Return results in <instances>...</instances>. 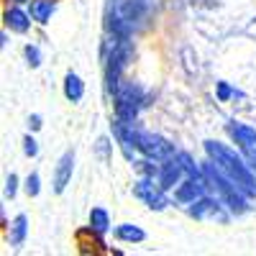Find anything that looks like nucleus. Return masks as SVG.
I'll use <instances>...</instances> for the list:
<instances>
[{"mask_svg":"<svg viewBox=\"0 0 256 256\" xmlns=\"http://www.w3.org/2000/svg\"><path fill=\"white\" fill-rule=\"evenodd\" d=\"M113 98H116V118L123 120V123H134L136 116L141 113V108L148 105L146 102V92L138 88V84H134V82L120 84Z\"/></svg>","mask_w":256,"mask_h":256,"instance_id":"nucleus-3","label":"nucleus"},{"mask_svg":"<svg viewBox=\"0 0 256 256\" xmlns=\"http://www.w3.org/2000/svg\"><path fill=\"white\" fill-rule=\"evenodd\" d=\"M24 190H26L28 198H36V195H38V192H41V177H38V172H31V174L26 177Z\"/></svg>","mask_w":256,"mask_h":256,"instance_id":"nucleus-16","label":"nucleus"},{"mask_svg":"<svg viewBox=\"0 0 256 256\" xmlns=\"http://www.w3.org/2000/svg\"><path fill=\"white\" fill-rule=\"evenodd\" d=\"M10 3H16V6H24V3H31V0H10Z\"/></svg>","mask_w":256,"mask_h":256,"instance_id":"nucleus-23","label":"nucleus"},{"mask_svg":"<svg viewBox=\"0 0 256 256\" xmlns=\"http://www.w3.org/2000/svg\"><path fill=\"white\" fill-rule=\"evenodd\" d=\"M202 174H205V180H208V187L223 200V205L233 212V216H244V212H248V200H251V198H248L246 192H244L236 182H233L210 156L202 162Z\"/></svg>","mask_w":256,"mask_h":256,"instance_id":"nucleus-2","label":"nucleus"},{"mask_svg":"<svg viewBox=\"0 0 256 256\" xmlns=\"http://www.w3.org/2000/svg\"><path fill=\"white\" fill-rule=\"evenodd\" d=\"M64 98H67L70 102H80L84 98V82L80 80V74L70 72L67 77H64Z\"/></svg>","mask_w":256,"mask_h":256,"instance_id":"nucleus-14","label":"nucleus"},{"mask_svg":"<svg viewBox=\"0 0 256 256\" xmlns=\"http://www.w3.org/2000/svg\"><path fill=\"white\" fill-rule=\"evenodd\" d=\"M216 98H218V102H228L230 98H236V90H233L228 82H218L216 84Z\"/></svg>","mask_w":256,"mask_h":256,"instance_id":"nucleus-17","label":"nucleus"},{"mask_svg":"<svg viewBox=\"0 0 256 256\" xmlns=\"http://www.w3.org/2000/svg\"><path fill=\"white\" fill-rule=\"evenodd\" d=\"M205 154L216 162L248 198H256V172L251 169L246 154L236 152L233 146H228L223 141H205Z\"/></svg>","mask_w":256,"mask_h":256,"instance_id":"nucleus-1","label":"nucleus"},{"mask_svg":"<svg viewBox=\"0 0 256 256\" xmlns=\"http://www.w3.org/2000/svg\"><path fill=\"white\" fill-rule=\"evenodd\" d=\"M41 126H44V123H41V116H38V113L28 116V128H31V131H38Z\"/></svg>","mask_w":256,"mask_h":256,"instance_id":"nucleus-21","label":"nucleus"},{"mask_svg":"<svg viewBox=\"0 0 256 256\" xmlns=\"http://www.w3.org/2000/svg\"><path fill=\"white\" fill-rule=\"evenodd\" d=\"M113 233H116V238L123 241V244H141V241H146V230L134 226V223H120V226H116Z\"/></svg>","mask_w":256,"mask_h":256,"instance_id":"nucleus-13","label":"nucleus"},{"mask_svg":"<svg viewBox=\"0 0 256 256\" xmlns=\"http://www.w3.org/2000/svg\"><path fill=\"white\" fill-rule=\"evenodd\" d=\"M184 177H187V172H184V166L180 164V159H177V156L166 159V162H159V174H156V182H159L164 190H174Z\"/></svg>","mask_w":256,"mask_h":256,"instance_id":"nucleus-7","label":"nucleus"},{"mask_svg":"<svg viewBox=\"0 0 256 256\" xmlns=\"http://www.w3.org/2000/svg\"><path fill=\"white\" fill-rule=\"evenodd\" d=\"M72 172H74V154L67 152L54 169V192L56 195H62V192L67 190V184L72 182Z\"/></svg>","mask_w":256,"mask_h":256,"instance_id":"nucleus-10","label":"nucleus"},{"mask_svg":"<svg viewBox=\"0 0 256 256\" xmlns=\"http://www.w3.org/2000/svg\"><path fill=\"white\" fill-rule=\"evenodd\" d=\"M187 216L195 218V220H220V223H226V220L230 218V210L223 205V200H220L218 195H216V198L202 195V198H198L195 202L187 205Z\"/></svg>","mask_w":256,"mask_h":256,"instance_id":"nucleus-5","label":"nucleus"},{"mask_svg":"<svg viewBox=\"0 0 256 256\" xmlns=\"http://www.w3.org/2000/svg\"><path fill=\"white\" fill-rule=\"evenodd\" d=\"M228 136L233 138V144H236L241 152H246V148H254V146H256V128L248 126V123L230 120V123H228Z\"/></svg>","mask_w":256,"mask_h":256,"instance_id":"nucleus-8","label":"nucleus"},{"mask_svg":"<svg viewBox=\"0 0 256 256\" xmlns=\"http://www.w3.org/2000/svg\"><path fill=\"white\" fill-rule=\"evenodd\" d=\"M205 190H208V180L205 177H184L177 187H174V200L182 202V205H190V202H195L198 198L205 195Z\"/></svg>","mask_w":256,"mask_h":256,"instance_id":"nucleus-6","label":"nucleus"},{"mask_svg":"<svg viewBox=\"0 0 256 256\" xmlns=\"http://www.w3.org/2000/svg\"><path fill=\"white\" fill-rule=\"evenodd\" d=\"M169 190H164L156 177H138L136 184H134V198L141 200L146 208L152 210H166L169 208Z\"/></svg>","mask_w":256,"mask_h":256,"instance_id":"nucleus-4","label":"nucleus"},{"mask_svg":"<svg viewBox=\"0 0 256 256\" xmlns=\"http://www.w3.org/2000/svg\"><path fill=\"white\" fill-rule=\"evenodd\" d=\"M24 54H26V62L31 64V67H38V64L44 62V56H41V49H38L36 44H28V46L24 49Z\"/></svg>","mask_w":256,"mask_h":256,"instance_id":"nucleus-18","label":"nucleus"},{"mask_svg":"<svg viewBox=\"0 0 256 256\" xmlns=\"http://www.w3.org/2000/svg\"><path fill=\"white\" fill-rule=\"evenodd\" d=\"M24 152H26V156H36L38 154V141L34 136H26L24 138Z\"/></svg>","mask_w":256,"mask_h":256,"instance_id":"nucleus-20","label":"nucleus"},{"mask_svg":"<svg viewBox=\"0 0 256 256\" xmlns=\"http://www.w3.org/2000/svg\"><path fill=\"white\" fill-rule=\"evenodd\" d=\"M0 46H3V49L8 46V31H3V36H0Z\"/></svg>","mask_w":256,"mask_h":256,"instance_id":"nucleus-22","label":"nucleus"},{"mask_svg":"<svg viewBox=\"0 0 256 256\" xmlns=\"http://www.w3.org/2000/svg\"><path fill=\"white\" fill-rule=\"evenodd\" d=\"M31 20H34L31 13H26L24 8L16 6V3H10V8H6V13H3V24L13 34H26L31 28Z\"/></svg>","mask_w":256,"mask_h":256,"instance_id":"nucleus-9","label":"nucleus"},{"mask_svg":"<svg viewBox=\"0 0 256 256\" xmlns=\"http://www.w3.org/2000/svg\"><path fill=\"white\" fill-rule=\"evenodd\" d=\"M90 228L95 230V233H108L110 230V212L105 210V208H92L90 210Z\"/></svg>","mask_w":256,"mask_h":256,"instance_id":"nucleus-15","label":"nucleus"},{"mask_svg":"<svg viewBox=\"0 0 256 256\" xmlns=\"http://www.w3.org/2000/svg\"><path fill=\"white\" fill-rule=\"evenodd\" d=\"M6 241H8V246H13V248H18V246H24V241H26V236H28V218L20 212V216H16L8 226H6Z\"/></svg>","mask_w":256,"mask_h":256,"instance_id":"nucleus-11","label":"nucleus"},{"mask_svg":"<svg viewBox=\"0 0 256 256\" xmlns=\"http://www.w3.org/2000/svg\"><path fill=\"white\" fill-rule=\"evenodd\" d=\"M31 18L36 20V24L46 26L52 16L56 13V0H31V8H28Z\"/></svg>","mask_w":256,"mask_h":256,"instance_id":"nucleus-12","label":"nucleus"},{"mask_svg":"<svg viewBox=\"0 0 256 256\" xmlns=\"http://www.w3.org/2000/svg\"><path fill=\"white\" fill-rule=\"evenodd\" d=\"M3 192H6V198H10V200L16 198V192H18V174L10 172V174L6 177V190H3Z\"/></svg>","mask_w":256,"mask_h":256,"instance_id":"nucleus-19","label":"nucleus"}]
</instances>
